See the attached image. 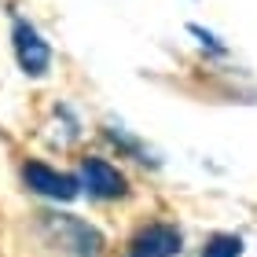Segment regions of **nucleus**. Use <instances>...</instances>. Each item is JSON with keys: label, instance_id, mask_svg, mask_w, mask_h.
Wrapping results in <instances>:
<instances>
[{"label": "nucleus", "instance_id": "20e7f679", "mask_svg": "<svg viewBox=\"0 0 257 257\" xmlns=\"http://www.w3.org/2000/svg\"><path fill=\"white\" fill-rule=\"evenodd\" d=\"M22 177H26V184L37 195L59 198V202H70V198L77 195V180L70 177V173H59V169L44 166V162H30V166L22 169Z\"/></svg>", "mask_w": 257, "mask_h": 257}, {"label": "nucleus", "instance_id": "423d86ee", "mask_svg": "<svg viewBox=\"0 0 257 257\" xmlns=\"http://www.w3.org/2000/svg\"><path fill=\"white\" fill-rule=\"evenodd\" d=\"M202 257H242V239L239 235H213L206 242Z\"/></svg>", "mask_w": 257, "mask_h": 257}, {"label": "nucleus", "instance_id": "f257e3e1", "mask_svg": "<svg viewBox=\"0 0 257 257\" xmlns=\"http://www.w3.org/2000/svg\"><path fill=\"white\" fill-rule=\"evenodd\" d=\"M41 228L55 250H63L66 257H99L103 250V235L92 224H85L81 217H66V213H44Z\"/></svg>", "mask_w": 257, "mask_h": 257}, {"label": "nucleus", "instance_id": "39448f33", "mask_svg": "<svg viewBox=\"0 0 257 257\" xmlns=\"http://www.w3.org/2000/svg\"><path fill=\"white\" fill-rule=\"evenodd\" d=\"M81 184L88 188L92 198H121L128 191L125 177L103 158H85V166H81Z\"/></svg>", "mask_w": 257, "mask_h": 257}, {"label": "nucleus", "instance_id": "7ed1b4c3", "mask_svg": "<svg viewBox=\"0 0 257 257\" xmlns=\"http://www.w3.org/2000/svg\"><path fill=\"white\" fill-rule=\"evenodd\" d=\"M15 55H19V66L26 70V74H33V77L48 74V66H52V48L41 41V33L33 26H26V22H15Z\"/></svg>", "mask_w": 257, "mask_h": 257}, {"label": "nucleus", "instance_id": "f03ea898", "mask_svg": "<svg viewBox=\"0 0 257 257\" xmlns=\"http://www.w3.org/2000/svg\"><path fill=\"white\" fill-rule=\"evenodd\" d=\"M180 246L184 239L173 224H151L128 242V257H177Z\"/></svg>", "mask_w": 257, "mask_h": 257}]
</instances>
